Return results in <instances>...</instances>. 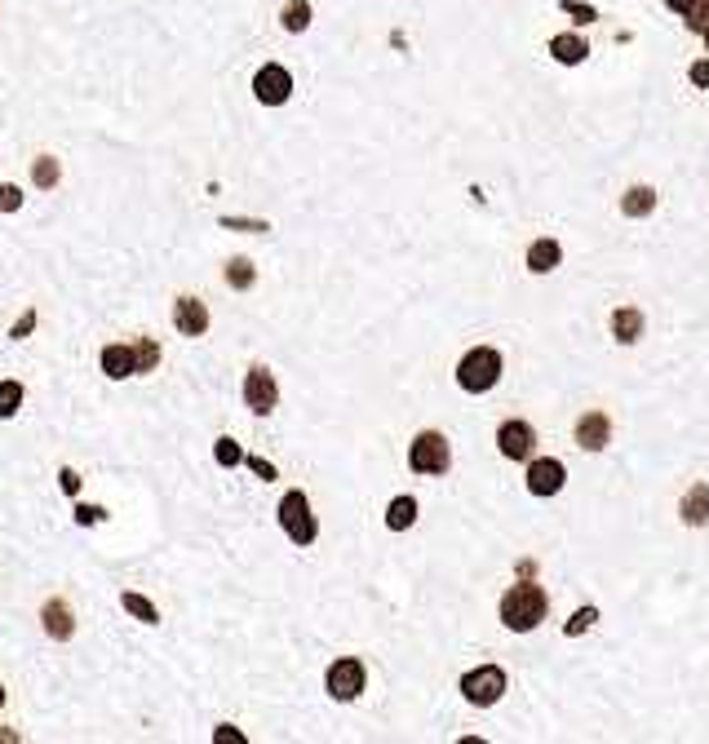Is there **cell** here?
<instances>
[{
	"mask_svg": "<svg viewBox=\"0 0 709 744\" xmlns=\"http://www.w3.org/2000/svg\"><path fill=\"white\" fill-rule=\"evenodd\" d=\"M213 740H244V736L235 727H218V731H213Z\"/></svg>",
	"mask_w": 709,
	"mask_h": 744,
	"instance_id": "cell-39",
	"label": "cell"
},
{
	"mask_svg": "<svg viewBox=\"0 0 709 744\" xmlns=\"http://www.w3.org/2000/svg\"><path fill=\"white\" fill-rule=\"evenodd\" d=\"M413 523H417V501H413V496H395L390 510H386V527H390V532H408Z\"/></svg>",
	"mask_w": 709,
	"mask_h": 744,
	"instance_id": "cell-20",
	"label": "cell"
},
{
	"mask_svg": "<svg viewBox=\"0 0 709 744\" xmlns=\"http://www.w3.org/2000/svg\"><path fill=\"white\" fill-rule=\"evenodd\" d=\"M692 85H701V89H709V58H701V62H692Z\"/></svg>",
	"mask_w": 709,
	"mask_h": 744,
	"instance_id": "cell-36",
	"label": "cell"
},
{
	"mask_svg": "<svg viewBox=\"0 0 709 744\" xmlns=\"http://www.w3.org/2000/svg\"><path fill=\"white\" fill-rule=\"evenodd\" d=\"M213 457H218L222 470H231V465H240V461H244V448L231 439V434H226V439H218V448H213Z\"/></svg>",
	"mask_w": 709,
	"mask_h": 744,
	"instance_id": "cell-27",
	"label": "cell"
},
{
	"mask_svg": "<svg viewBox=\"0 0 709 744\" xmlns=\"http://www.w3.org/2000/svg\"><path fill=\"white\" fill-rule=\"evenodd\" d=\"M461 696H466L470 705H479V709L497 705V700L506 696V669H497V665L470 669V674L461 678Z\"/></svg>",
	"mask_w": 709,
	"mask_h": 744,
	"instance_id": "cell-4",
	"label": "cell"
},
{
	"mask_svg": "<svg viewBox=\"0 0 709 744\" xmlns=\"http://www.w3.org/2000/svg\"><path fill=\"white\" fill-rule=\"evenodd\" d=\"M563 9H568V14H577V23H590V18H594V9L590 5H577V0H563Z\"/></svg>",
	"mask_w": 709,
	"mask_h": 744,
	"instance_id": "cell-37",
	"label": "cell"
},
{
	"mask_svg": "<svg viewBox=\"0 0 709 744\" xmlns=\"http://www.w3.org/2000/svg\"><path fill=\"white\" fill-rule=\"evenodd\" d=\"M452 461L448 452V439L439 430H421L413 439V452H408V465H413L417 474H444Z\"/></svg>",
	"mask_w": 709,
	"mask_h": 744,
	"instance_id": "cell-5",
	"label": "cell"
},
{
	"mask_svg": "<svg viewBox=\"0 0 709 744\" xmlns=\"http://www.w3.org/2000/svg\"><path fill=\"white\" fill-rule=\"evenodd\" d=\"M173 324H178L182 337H204L209 333V306L200 297H178L173 302Z\"/></svg>",
	"mask_w": 709,
	"mask_h": 744,
	"instance_id": "cell-11",
	"label": "cell"
},
{
	"mask_svg": "<svg viewBox=\"0 0 709 744\" xmlns=\"http://www.w3.org/2000/svg\"><path fill=\"white\" fill-rule=\"evenodd\" d=\"M40 625H45V634L58 638V643H67V638L76 634V620H71V607L63 598H49V603L40 607Z\"/></svg>",
	"mask_w": 709,
	"mask_h": 744,
	"instance_id": "cell-13",
	"label": "cell"
},
{
	"mask_svg": "<svg viewBox=\"0 0 709 744\" xmlns=\"http://www.w3.org/2000/svg\"><path fill=\"white\" fill-rule=\"evenodd\" d=\"M23 395L27 390L18 386V381H0V421H9L18 408H23Z\"/></svg>",
	"mask_w": 709,
	"mask_h": 744,
	"instance_id": "cell-25",
	"label": "cell"
},
{
	"mask_svg": "<svg viewBox=\"0 0 709 744\" xmlns=\"http://www.w3.org/2000/svg\"><path fill=\"white\" fill-rule=\"evenodd\" d=\"M550 598L541 585H510L501 594V625L515 629V634H532V629L546 620Z\"/></svg>",
	"mask_w": 709,
	"mask_h": 744,
	"instance_id": "cell-1",
	"label": "cell"
},
{
	"mask_svg": "<svg viewBox=\"0 0 709 744\" xmlns=\"http://www.w3.org/2000/svg\"><path fill=\"white\" fill-rule=\"evenodd\" d=\"M612 443V417L608 412H585L577 421V448L585 452H603Z\"/></svg>",
	"mask_w": 709,
	"mask_h": 744,
	"instance_id": "cell-12",
	"label": "cell"
},
{
	"mask_svg": "<svg viewBox=\"0 0 709 744\" xmlns=\"http://www.w3.org/2000/svg\"><path fill=\"white\" fill-rule=\"evenodd\" d=\"M656 200H661V195H656L652 186H630V191L621 195V213L625 217H647V213H656Z\"/></svg>",
	"mask_w": 709,
	"mask_h": 744,
	"instance_id": "cell-19",
	"label": "cell"
},
{
	"mask_svg": "<svg viewBox=\"0 0 709 744\" xmlns=\"http://www.w3.org/2000/svg\"><path fill=\"white\" fill-rule=\"evenodd\" d=\"M32 328H36V310H27V315L14 324V333H9V337H14V341H23L27 333H32Z\"/></svg>",
	"mask_w": 709,
	"mask_h": 744,
	"instance_id": "cell-35",
	"label": "cell"
},
{
	"mask_svg": "<svg viewBox=\"0 0 709 744\" xmlns=\"http://www.w3.org/2000/svg\"><path fill=\"white\" fill-rule=\"evenodd\" d=\"M58 173H63V169H58L54 155H40V160L32 164V182L40 186V191H54V186H58Z\"/></svg>",
	"mask_w": 709,
	"mask_h": 744,
	"instance_id": "cell-24",
	"label": "cell"
},
{
	"mask_svg": "<svg viewBox=\"0 0 709 744\" xmlns=\"http://www.w3.org/2000/svg\"><path fill=\"white\" fill-rule=\"evenodd\" d=\"M612 333L621 346H634V341L643 337V310H634V306H621L612 315Z\"/></svg>",
	"mask_w": 709,
	"mask_h": 744,
	"instance_id": "cell-16",
	"label": "cell"
},
{
	"mask_svg": "<svg viewBox=\"0 0 709 744\" xmlns=\"http://www.w3.org/2000/svg\"><path fill=\"white\" fill-rule=\"evenodd\" d=\"M594 620H599V612H594V607H581V612L572 616L568 625H563V634H568V638H572V634H581V629H590Z\"/></svg>",
	"mask_w": 709,
	"mask_h": 744,
	"instance_id": "cell-28",
	"label": "cell"
},
{
	"mask_svg": "<svg viewBox=\"0 0 709 744\" xmlns=\"http://www.w3.org/2000/svg\"><path fill=\"white\" fill-rule=\"evenodd\" d=\"M687 27L701 31V36H705V31H709V0H696V9L687 14Z\"/></svg>",
	"mask_w": 709,
	"mask_h": 744,
	"instance_id": "cell-32",
	"label": "cell"
},
{
	"mask_svg": "<svg viewBox=\"0 0 709 744\" xmlns=\"http://www.w3.org/2000/svg\"><path fill=\"white\" fill-rule=\"evenodd\" d=\"M253 279H258V271H253V262L249 257H231V262H226V284L231 288H253Z\"/></svg>",
	"mask_w": 709,
	"mask_h": 744,
	"instance_id": "cell-21",
	"label": "cell"
},
{
	"mask_svg": "<svg viewBox=\"0 0 709 744\" xmlns=\"http://www.w3.org/2000/svg\"><path fill=\"white\" fill-rule=\"evenodd\" d=\"M497 381H501V355L492 346H475V350H466V355H461L457 386L466 390V395H488Z\"/></svg>",
	"mask_w": 709,
	"mask_h": 744,
	"instance_id": "cell-2",
	"label": "cell"
},
{
	"mask_svg": "<svg viewBox=\"0 0 709 744\" xmlns=\"http://www.w3.org/2000/svg\"><path fill=\"white\" fill-rule=\"evenodd\" d=\"M0 709H5V687H0Z\"/></svg>",
	"mask_w": 709,
	"mask_h": 744,
	"instance_id": "cell-40",
	"label": "cell"
},
{
	"mask_svg": "<svg viewBox=\"0 0 709 744\" xmlns=\"http://www.w3.org/2000/svg\"><path fill=\"white\" fill-rule=\"evenodd\" d=\"M559 262H563V248L554 244V240H537V244L528 248V271L532 275H550Z\"/></svg>",
	"mask_w": 709,
	"mask_h": 744,
	"instance_id": "cell-18",
	"label": "cell"
},
{
	"mask_svg": "<svg viewBox=\"0 0 709 744\" xmlns=\"http://www.w3.org/2000/svg\"><path fill=\"white\" fill-rule=\"evenodd\" d=\"M585 54H590V45H585V36H577V31H563V36L550 40V58L563 62V67H577V62H585Z\"/></svg>",
	"mask_w": 709,
	"mask_h": 744,
	"instance_id": "cell-15",
	"label": "cell"
},
{
	"mask_svg": "<svg viewBox=\"0 0 709 744\" xmlns=\"http://www.w3.org/2000/svg\"><path fill=\"white\" fill-rule=\"evenodd\" d=\"M665 9H674V14H692V9H696V0H665Z\"/></svg>",
	"mask_w": 709,
	"mask_h": 744,
	"instance_id": "cell-38",
	"label": "cell"
},
{
	"mask_svg": "<svg viewBox=\"0 0 709 744\" xmlns=\"http://www.w3.org/2000/svg\"><path fill=\"white\" fill-rule=\"evenodd\" d=\"M705 49H709V31H705Z\"/></svg>",
	"mask_w": 709,
	"mask_h": 744,
	"instance_id": "cell-41",
	"label": "cell"
},
{
	"mask_svg": "<svg viewBox=\"0 0 709 744\" xmlns=\"http://www.w3.org/2000/svg\"><path fill=\"white\" fill-rule=\"evenodd\" d=\"M133 359H138V372H156V364H160V346H156L151 337L133 341Z\"/></svg>",
	"mask_w": 709,
	"mask_h": 744,
	"instance_id": "cell-26",
	"label": "cell"
},
{
	"mask_svg": "<svg viewBox=\"0 0 709 744\" xmlns=\"http://www.w3.org/2000/svg\"><path fill=\"white\" fill-rule=\"evenodd\" d=\"M563 483H568V465L559 457H537L528 465V492L532 496H554V492H563Z\"/></svg>",
	"mask_w": 709,
	"mask_h": 744,
	"instance_id": "cell-10",
	"label": "cell"
},
{
	"mask_svg": "<svg viewBox=\"0 0 709 744\" xmlns=\"http://www.w3.org/2000/svg\"><path fill=\"white\" fill-rule=\"evenodd\" d=\"M102 372L111 381H125V377H138V359H133V346H107L102 350Z\"/></svg>",
	"mask_w": 709,
	"mask_h": 744,
	"instance_id": "cell-14",
	"label": "cell"
},
{
	"mask_svg": "<svg viewBox=\"0 0 709 744\" xmlns=\"http://www.w3.org/2000/svg\"><path fill=\"white\" fill-rule=\"evenodd\" d=\"M244 403H249V412H258V417H271L275 403H280V386H275L271 368L266 364H253L249 377H244Z\"/></svg>",
	"mask_w": 709,
	"mask_h": 744,
	"instance_id": "cell-7",
	"label": "cell"
},
{
	"mask_svg": "<svg viewBox=\"0 0 709 744\" xmlns=\"http://www.w3.org/2000/svg\"><path fill=\"white\" fill-rule=\"evenodd\" d=\"M244 461H249V470L258 474V479H266V483L275 479V465H271V461H262V457H244Z\"/></svg>",
	"mask_w": 709,
	"mask_h": 744,
	"instance_id": "cell-34",
	"label": "cell"
},
{
	"mask_svg": "<svg viewBox=\"0 0 709 744\" xmlns=\"http://www.w3.org/2000/svg\"><path fill=\"white\" fill-rule=\"evenodd\" d=\"M280 23H284V31H306L311 27V5H306V0H289V5H284V14H280Z\"/></svg>",
	"mask_w": 709,
	"mask_h": 744,
	"instance_id": "cell-23",
	"label": "cell"
},
{
	"mask_svg": "<svg viewBox=\"0 0 709 744\" xmlns=\"http://www.w3.org/2000/svg\"><path fill=\"white\" fill-rule=\"evenodd\" d=\"M253 98H258L262 107H284V102L293 98V76L280 62H266L258 76H253Z\"/></svg>",
	"mask_w": 709,
	"mask_h": 744,
	"instance_id": "cell-8",
	"label": "cell"
},
{
	"mask_svg": "<svg viewBox=\"0 0 709 744\" xmlns=\"http://www.w3.org/2000/svg\"><path fill=\"white\" fill-rule=\"evenodd\" d=\"M102 519H107V510H102V505H76V523L80 527H98Z\"/></svg>",
	"mask_w": 709,
	"mask_h": 744,
	"instance_id": "cell-30",
	"label": "cell"
},
{
	"mask_svg": "<svg viewBox=\"0 0 709 744\" xmlns=\"http://www.w3.org/2000/svg\"><path fill=\"white\" fill-rule=\"evenodd\" d=\"M683 523L687 527H705L709 523V483H696V488L683 496Z\"/></svg>",
	"mask_w": 709,
	"mask_h": 744,
	"instance_id": "cell-17",
	"label": "cell"
},
{
	"mask_svg": "<svg viewBox=\"0 0 709 744\" xmlns=\"http://www.w3.org/2000/svg\"><path fill=\"white\" fill-rule=\"evenodd\" d=\"M120 603H125V612H129L133 620H142V625H160V612H156V603H151V598H142V594H125Z\"/></svg>",
	"mask_w": 709,
	"mask_h": 744,
	"instance_id": "cell-22",
	"label": "cell"
},
{
	"mask_svg": "<svg viewBox=\"0 0 709 744\" xmlns=\"http://www.w3.org/2000/svg\"><path fill=\"white\" fill-rule=\"evenodd\" d=\"M280 527L289 532L293 545H311L315 536H320V523H315L306 492H289V496L280 501Z\"/></svg>",
	"mask_w": 709,
	"mask_h": 744,
	"instance_id": "cell-3",
	"label": "cell"
},
{
	"mask_svg": "<svg viewBox=\"0 0 709 744\" xmlns=\"http://www.w3.org/2000/svg\"><path fill=\"white\" fill-rule=\"evenodd\" d=\"M222 226L226 231H253V235L271 231V222H249V217H222Z\"/></svg>",
	"mask_w": 709,
	"mask_h": 744,
	"instance_id": "cell-29",
	"label": "cell"
},
{
	"mask_svg": "<svg viewBox=\"0 0 709 744\" xmlns=\"http://www.w3.org/2000/svg\"><path fill=\"white\" fill-rule=\"evenodd\" d=\"M364 682H368L364 660L346 656V660H333V665H328L324 687H328V696H333V700H355L359 691H364Z\"/></svg>",
	"mask_w": 709,
	"mask_h": 744,
	"instance_id": "cell-6",
	"label": "cell"
},
{
	"mask_svg": "<svg viewBox=\"0 0 709 744\" xmlns=\"http://www.w3.org/2000/svg\"><path fill=\"white\" fill-rule=\"evenodd\" d=\"M58 488H63L67 496H76V492H80V474L71 470V465H63V470H58Z\"/></svg>",
	"mask_w": 709,
	"mask_h": 744,
	"instance_id": "cell-33",
	"label": "cell"
},
{
	"mask_svg": "<svg viewBox=\"0 0 709 744\" xmlns=\"http://www.w3.org/2000/svg\"><path fill=\"white\" fill-rule=\"evenodd\" d=\"M23 209V191L18 186H0V213H18Z\"/></svg>",
	"mask_w": 709,
	"mask_h": 744,
	"instance_id": "cell-31",
	"label": "cell"
},
{
	"mask_svg": "<svg viewBox=\"0 0 709 744\" xmlns=\"http://www.w3.org/2000/svg\"><path fill=\"white\" fill-rule=\"evenodd\" d=\"M497 448H501L506 461H532V452H537V434H532L528 421H501Z\"/></svg>",
	"mask_w": 709,
	"mask_h": 744,
	"instance_id": "cell-9",
	"label": "cell"
}]
</instances>
